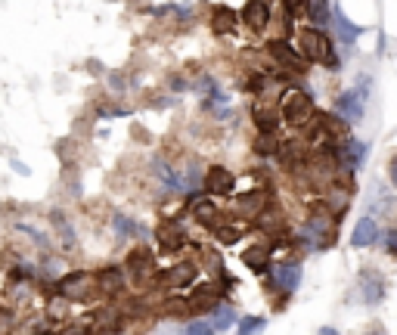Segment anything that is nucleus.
<instances>
[{
	"label": "nucleus",
	"instance_id": "nucleus-8",
	"mask_svg": "<svg viewBox=\"0 0 397 335\" xmlns=\"http://www.w3.org/2000/svg\"><path fill=\"white\" fill-rule=\"evenodd\" d=\"M336 112H338L345 121H360V118H363V99H360V93L345 90V93H341V97L336 99Z\"/></svg>",
	"mask_w": 397,
	"mask_h": 335
},
{
	"label": "nucleus",
	"instance_id": "nucleus-7",
	"mask_svg": "<svg viewBox=\"0 0 397 335\" xmlns=\"http://www.w3.org/2000/svg\"><path fill=\"white\" fill-rule=\"evenodd\" d=\"M252 115H255V124H258L261 134H274V130L279 128V109H274L267 99H258L252 109Z\"/></svg>",
	"mask_w": 397,
	"mask_h": 335
},
{
	"label": "nucleus",
	"instance_id": "nucleus-26",
	"mask_svg": "<svg viewBox=\"0 0 397 335\" xmlns=\"http://www.w3.org/2000/svg\"><path fill=\"white\" fill-rule=\"evenodd\" d=\"M134 233H140V230H137V224L130 221V217L115 214V236H118V239H130Z\"/></svg>",
	"mask_w": 397,
	"mask_h": 335
},
{
	"label": "nucleus",
	"instance_id": "nucleus-28",
	"mask_svg": "<svg viewBox=\"0 0 397 335\" xmlns=\"http://www.w3.org/2000/svg\"><path fill=\"white\" fill-rule=\"evenodd\" d=\"M217 239H221L224 245H233L239 239V227H217Z\"/></svg>",
	"mask_w": 397,
	"mask_h": 335
},
{
	"label": "nucleus",
	"instance_id": "nucleus-18",
	"mask_svg": "<svg viewBox=\"0 0 397 335\" xmlns=\"http://www.w3.org/2000/svg\"><path fill=\"white\" fill-rule=\"evenodd\" d=\"M212 28H214V35H230V31L236 28V13H233L230 6H214L212 10Z\"/></svg>",
	"mask_w": 397,
	"mask_h": 335
},
{
	"label": "nucleus",
	"instance_id": "nucleus-12",
	"mask_svg": "<svg viewBox=\"0 0 397 335\" xmlns=\"http://www.w3.org/2000/svg\"><path fill=\"white\" fill-rule=\"evenodd\" d=\"M155 239L161 243V248L165 252H177L186 239H183V230H181V224H174V221H165L159 230H155Z\"/></svg>",
	"mask_w": 397,
	"mask_h": 335
},
{
	"label": "nucleus",
	"instance_id": "nucleus-11",
	"mask_svg": "<svg viewBox=\"0 0 397 335\" xmlns=\"http://www.w3.org/2000/svg\"><path fill=\"white\" fill-rule=\"evenodd\" d=\"M196 264H190V261H183V264H177V267H171L165 276H161V283L171 286V289H181V286H193V279H196Z\"/></svg>",
	"mask_w": 397,
	"mask_h": 335
},
{
	"label": "nucleus",
	"instance_id": "nucleus-30",
	"mask_svg": "<svg viewBox=\"0 0 397 335\" xmlns=\"http://www.w3.org/2000/svg\"><path fill=\"white\" fill-rule=\"evenodd\" d=\"M274 150H276L274 137H270V134H264V137L258 140V152H274Z\"/></svg>",
	"mask_w": 397,
	"mask_h": 335
},
{
	"label": "nucleus",
	"instance_id": "nucleus-22",
	"mask_svg": "<svg viewBox=\"0 0 397 335\" xmlns=\"http://www.w3.org/2000/svg\"><path fill=\"white\" fill-rule=\"evenodd\" d=\"M264 202H267V196H264L261 190H255L252 196H243V199H239V212L248 214V217H258L261 208H264Z\"/></svg>",
	"mask_w": 397,
	"mask_h": 335
},
{
	"label": "nucleus",
	"instance_id": "nucleus-17",
	"mask_svg": "<svg viewBox=\"0 0 397 335\" xmlns=\"http://www.w3.org/2000/svg\"><path fill=\"white\" fill-rule=\"evenodd\" d=\"M376 236H379L376 221H372V217H360V224L354 227L351 243H354L357 248H363V245H372V243H376Z\"/></svg>",
	"mask_w": 397,
	"mask_h": 335
},
{
	"label": "nucleus",
	"instance_id": "nucleus-2",
	"mask_svg": "<svg viewBox=\"0 0 397 335\" xmlns=\"http://www.w3.org/2000/svg\"><path fill=\"white\" fill-rule=\"evenodd\" d=\"M56 292L66 301H90L93 295H99V286H97V276H93V274L75 270V274H66V276L59 279Z\"/></svg>",
	"mask_w": 397,
	"mask_h": 335
},
{
	"label": "nucleus",
	"instance_id": "nucleus-32",
	"mask_svg": "<svg viewBox=\"0 0 397 335\" xmlns=\"http://www.w3.org/2000/svg\"><path fill=\"white\" fill-rule=\"evenodd\" d=\"M388 252L397 255V230H394V233H388Z\"/></svg>",
	"mask_w": 397,
	"mask_h": 335
},
{
	"label": "nucleus",
	"instance_id": "nucleus-4",
	"mask_svg": "<svg viewBox=\"0 0 397 335\" xmlns=\"http://www.w3.org/2000/svg\"><path fill=\"white\" fill-rule=\"evenodd\" d=\"M233 186H236V177L230 174V168H224V165L208 168L205 190L212 193V196H230V193H233Z\"/></svg>",
	"mask_w": 397,
	"mask_h": 335
},
{
	"label": "nucleus",
	"instance_id": "nucleus-31",
	"mask_svg": "<svg viewBox=\"0 0 397 335\" xmlns=\"http://www.w3.org/2000/svg\"><path fill=\"white\" fill-rule=\"evenodd\" d=\"M307 0H286V10L289 13H295V10H301V6H305Z\"/></svg>",
	"mask_w": 397,
	"mask_h": 335
},
{
	"label": "nucleus",
	"instance_id": "nucleus-9",
	"mask_svg": "<svg viewBox=\"0 0 397 335\" xmlns=\"http://www.w3.org/2000/svg\"><path fill=\"white\" fill-rule=\"evenodd\" d=\"M243 19L252 31H264L270 22V6L264 4V0H248L245 10H243Z\"/></svg>",
	"mask_w": 397,
	"mask_h": 335
},
{
	"label": "nucleus",
	"instance_id": "nucleus-24",
	"mask_svg": "<svg viewBox=\"0 0 397 335\" xmlns=\"http://www.w3.org/2000/svg\"><path fill=\"white\" fill-rule=\"evenodd\" d=\"M363 159H367V146H363L360 140H348V143H345V162H348V168H360Z\"/></svg>",
	"mask_w": 397,
	"mask_h": 335
},
{
	"label": "nucleus",
	"instance_id": "nucleus-20",
	"mask_svg": "<svg viewBox=\"0 0 397 335\" xmlns=\"http://www.w3.org/2000/svg\"><path fill=\"white\" fill-rule=\"evenodd\" d=\"M193 217H196V221L202 224V227H217V217H221V212H217V205L214 202H196V205H193Z\"/></svg>",
	"mask_w": 397,
	"mask_h": 335
},
{
	"label": "nucleus",
	"instance_id": "nucleus-25",
	"mask_svg": "<svg viewBox=\"0 0 397 335\" xmlns=\"http://www.w3.org/2000/svg\"><path fill=\"white\" fill-rule=\"evenodd\" d=\"M212 314H214V320H212V326H214V332H224V329H230L233 326V307L230 305H214L212 307Z\"/></svg>",
	"mask_w": 397,
	"mask_h": 335
},
{
	"label": "nucleus",
	"instance_id": "nucleus-29",
	"mask_svg": "<svg viewBox=\"0 0 397 335\" xmlns=\"http://www.w3.org/2000/svg\"><path fill=\"white\" fill-rule=\"evenodd\" d=\"M186 332H193V335H208V332H214V326L205 323V320H199V323H190V326H186Z\"/></svg>",
	"mask_w": 397,
	"mask_h": 335
},
{
	"label": "nucleus",
	"instance_id": "nucleus-19",
	"mask_svg": "<svg viewBox=\"0 0 397 335\" xmlns=\"http://www.w3.org/2000/svg\"><path fill=\"white\" fill-rule=\"evenodd\" d=\"M243 261H245V267L255 270V274H264V270L270 267V248L267 245H252L243 255Z\"/></svg>",
	"mask_w": 397,
	"mask_h": 335
},
{
	"label": "nucleus",
	"instance_id": "nucleus-15",
	"mask_svg": "<svg viewBox=\"0 0 397 335\" xmlns=\"http://www.w3.org/2000/svg\"><path fill=\"white\" fill-rule=\"evenodd\" d=\"M217 298H221V289H217V286H199V289L186 298V305H190V310H212L217 305Z\"/></svg>",
	"mask_w": 397,
	"mask_h": 335
},
{
	"label": "nucleus",
	"instance_id": "nucleus-10",
	"mask_svg": "<svg viewBox=\"0 0 397 335\" xmlns=\"http://www.w3.org/2000/svg\"><path fill=\"white\" fill-rule=\"evenodd\" d=\"M301 283V267L298 264H276L274 267V286L283 292H295Z\"/></svg>",
	"mask_w": 397,
	"mask_h": 335
},
{
	"label": "nucleus",
	"instance_id": "nucleus-5",
	"mask_svg": "<svg viewBox=\"0 0 397 335\" xmlns=\"http://www.w3.org/2000/svg\"><path fill=\"white\" fill-rule=\"evenodd\" d=\"M128 274L137 276L140 283H146L152 274H155V258L149 248H134V252L128 255Z\"/></svg>",
	"mask_w": 397,
	"mask_h": 335
},
{
	"label": "nucleus",
	"instance_id": "nucleus-14",
	"mask_svg": "<svg viewBox=\"0 0 397 335\" xmlns=\"http://www.w3.org/2000/svg\"><path fill=\"white\" fill-rule=\"evenodd\" d=\"M270 56H274L276 62H283L286 68H292V72H305V59H301L298 53H295L292 47H289V44L274 41V44H270Z\"/></svg>",
	"mask_w": 397,
	"mask_h": 335
},
{
	"label": "nucleus",
	"instance_id": "nucleus-33",
	"mask_svg": "<svg viewBox=\"0 0 397 335\" xmlns=\"http://www.w3.org/2000/svg\"><path fill=\"white\" fill-rule=\"evenodd\" d=\"M391 181H394V186H397V155H394V162H391Z\"/></svg>",
	"mask_w": 397,
	"mask_h": 335
},
{
	"label": "nucleus",
	"instance_id": "nucleus-23",
	"mask_svg": "<svg viewBox=\"0 0 397 335\" xmlns=\"http://www.w3.org/2000/svg\"><path fill=\"white\" fill-rule=\"evenodd\" d=\"M307 16H310L314 25H326V22L332 19L329 4H326V0H307Z\"/></svg>",
	"mask_w": 397,
	"mask_h": 335
},
{
	"label": "nucleus",
	"instance_id": "nucleus-16",
	"mask_svg": "<svg viewBox=\"0 0 397 335\" xmlns=\"http://www.w3.org/2000/svg\"><path fill=\"white\" fill-rule=\"evenodd\" d=\"M360 292H363V301H367V305H376V301L385 295L382 276H379V274H369V270H363V274H360Z\"/></svg>",
	"mask_w": 397,
	"mask_h": 335
},
{
	"label": "nucleus",
	"instance_id": "nucleus-1",
	"mask_svg": "<svg viewBox=\"0 0 397 335\" xmlns=\"http://www.w3.org/2000/svg\"><path fill=\"white\" fill-rule=\"evenodd\" d=\"M298 47H301V56L310 59V62H326V66L338 68V59L332 56V44L329 37L323 35L320 28H305L298 35Z\"/></svg>",
	"mask_w": 397,
	"mask_h": 335
},
{
	"label": "nucleus",
	"instance_id": "nucleus-13",
	"mask_svg": "<svg viewBox=\"0 0 397 335\" xmlns=\"http://www.w3.org/2000/svg\"><path fill=\"white\" fill-rule=\"evenodd\" d=\"M97 286L103 295H118L124 292V270L121 267H106L97 274Z\"/></svg>",
	"mask_w": 397,
	"mask_h": 335
},
{
	"label": "nucleus",
	"instance_id": "nucleus-6",
	"mask_svg": "<svg viewBox=\"0 0 397 335\" xmlns=\"http://www.w3.org/2000/svg\"><path fill=\"white\" fill-rule=\"evenodd\" d=\"M301 239H305L307 248H323L329 243V224H326V217H310L305 230H301Z\"/></svg>",
	"mask_w": 397,
	"mask_h": 335
},
{
	"label": "nucleus",
	"instance_id": "nucleus-3",
	"mask_svg": "<svg viewBox=\"0 0 397 335\" xmlns=\"http://www.w3.org/2000/svg\"><path fill=\"white\" fill-rule=\"evenodd\" d=\"M279 115H283L286 121H292V124H305V121H310V115H314V103H310L307 93L286 90L283 106H279Z\"/></svg>",
	"mask_w": 397,
	"mask_h": 335
},
{
	"label": "nucleus",
	"instance_id": "nucleus-27",
	"mask_svg": "<svg viewBox=\"0 0 397 335\" xmlns=\"http://www.w3.org/2000/svg\"><path fill=\"white\" fill-rule=\"evenodd\" d=\"M264 329V317H245V320H239V332H258Z\"/></svg>",
	"mask_w": 397,
	"mask_h": 335
},
{
	"label": "nucleus",
	"instance_id": "nucleus-21",
	"mask_svg": "<svg viewBox=\"0 0 397 335\" xmlns=\"http://www.w3.org/2000/svg\"><path fill=\"white\" fill-rule=\"evenodd\" d=\"M332 22H336V28H338V35H341V44H354L357 37H360V28L351 25V22L345 19V13H341V10H336Z\"/></svg>",
	"mask_w": 397,
	"mask_h": 335
}]
</instances>
